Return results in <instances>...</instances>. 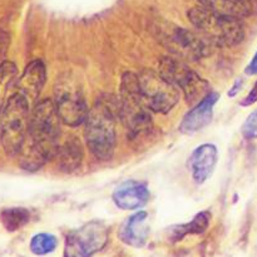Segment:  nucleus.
<instances>
[{
    "label": "nucleus",
    "instance_id": "nucleus-1",
    "mask_svg": "<svg viewBox=\"0 0 257 257\" xmlns=\"http://www.w3.org/2000/svg\"><path fill=\"white\" fill-rule=\"evenodd\" d=\"M60 122L54 100L42 99L35 103L30 113L27 138L18 153L23 170L34 172L57 156Z\"/></svg>",
    "mask_w": 257,
    "mask_h": 257
},
{
    "label": "nucleus",
    "instance_id": "nucleus-2",
    "mask_svg": "<svg viewBox=\"0 0 257 257\" xmlns=\"http://www.w3.org/2000/svg\"><path fill=\"white\" fill-rule=\"evenodd\" d=\"M117 117H119V103L108 94L98 98L88 112L84 138L97 160L108 161L113 157L117 143Z\"/></svg>",
    "mask_w": 257,
    "mask_h": 257
},
{
    "label": "nucleus",
    "instance_id": "nucleus-3",
    "mask_svg": "<svg viewBox=\"0 0 257 257\" xmlns=\"http://www.w3.org/2000/svg\"><path fill=\"white\" fill-rule=\"evenodd\" d=\"M119 118L122 119L128 137L137 141L151 133L153 128L152 110L146 103L138 83V75L132 72L123 74L119 88Z\"/></svg>",
    "mask_w": 257,
    "mask_h": 257
},
{
    "label": "nucleus",
    "instance_id": "nucleus-4",
    "mask_svg": "<svg viewBox=\"0 0 257 257\" xmlns=\"http://www.w3.org/2000/svg\"><path fill=\"white\" fill-rule=\"evenodd\" d=\"M188 19L207 43L217 47H233L245 39L241 19L217 14L202 5L188 12Z\"/></svg>",
    "mask_w": 257,
    "mask_h": 257
},
{
    "label": "nucleus",
    "instance_id": "nucleus-5",
    "mask_svg": "<svg viewBox=\"0 0 257 257\" xmlns=\"http://www.w3.org/2000/svg\"><path fill=\"white\" fill-rule=\"evenodd\" d=\"M30 103L19 93L10 95L2 109V145L9 156L20 152L29 130Z\"/></svg>",
    "mask_w": 257,
    "mask_h": 257
},
{
    "label": "nucleus",
    "instance_id": "nucleus-6",
    "mask_svg": "<svg viewBox=\"0 0 257 257\" xmlns=\"http://www.w3.org/2000/svg\"><path fill=\"white\" fill-rule=\"evenodd\" d=\"M155 37L172 55L181 60L196 62L208 54V45L200 34L171 23L155 27Z\"/></svg>",
    "mask_w": 257,
    "mask_h": 257
},
{
    "label": "nucleus",
    "instance_id": "nucleus-7",
    "mask_svg": "<svg viewBox=\"0 0 257 257\" xmlns=\"http://www.w3.org/2000/svg\"><path fill=\"white\" fill-rule=\"evenodd\" d=\"M54 97L55 108L64 124L78 127L85 123L89 109L79 82L69 73L58 77L54 85Z\"/></svg>",
    "mask_w": 257,
    "mask_h": 257
},
{
    "label": "nucleus",
    "instance_id": "nucleus-8",
    "mask_svg": "<svg viewBox=\"0 0 257 257\" xmlns=\"http://www.w3.org/2000/svg\"><path fill=\"white\" fill-rule=\"evenodd\" d=\"M160 74L182 90L190 105H196L210 93V84L193 72L183 60L176 57H163L158 63Z\"/></svg>",
    "mask_w": 257,
    "mask_h": 257
},
{
    "label": "nucleus",
    "instance_id": "nucleus-9",
    "mask_svg": "<svg viewBox=\"0 0 257 257\" xmlns=\"http://www.w3.org/2000/svg\"><path fill=\"white\" fill-rule=\"evenodd\" d=\"M138 75L140 89L152 112L168 113L180 100V90L160 73L143 69Z\"/></svg>",
    "mask_w": 257,
    "mask_h": 257
},
{
    "label": "nucleus",
    "instance_id": "nucleus-10",
    "mask_svg": "<svg viewBox=\"0 0 257 257\" xmlns=\"http://www.w3.org/2000/svg\"><path fill=\"white\" fill-rule=\"evenodd\" d=\"M107 242V226L99 221H92L68 233L64 257H90L99 252Z\"/></svg>",
    "mask_w": 257,
    "mask_h": 257
},
{
    "label": "nucleus",
    "instance_id": "nucleus-11",
    "mask_svg": "<svg viewBox=\"0 0 257 257\" xmlns=\"http://www.w3.org/2000/svg\"><path fill=\"white\" fill-rule=\"evenodd\" d=\"M218 99H220L218 93H208L183 117L180 124V132L183 135H193L210 124L213 117V107Z\"/></svg>",
    "mask_w": 257,
    "mask_h": 257
},
{
    "label": "nucleus",
    "instance_id": "nucleus-12",
    "mask_svg": "<svg viewBox=\"0 0 257 257\" xmlns=\"http://www.w3.org/2000/svg\"><path fill=\"white\" fill-rule=\"evenodd\" d=\"M151 193L147 185L140 181L130 180L118 186L113 192V202L120 210H138L147 205Z\"/></svg>",
    "mask_w": 257,
    "mask_h": 257
},
{
    "label": "nucleus",
    "instance_id": "nucleus-13",
    "mask_svg": "<svg viewBox=\"0 0 257 257\" xmlns=\"http://www.w3.org/2000/svg\"><path fill=\"white\" fill-rule=\"evenodd\" d=\"M45 80H47V69L44 63L39 59L33 60L25 67L22 77L18 79L17 93L22 94L30 104L35 103L44 87Z\"/></svg>",
    "mask_w": 257,
    "mask_h": 257
},
{
    "label": "nucleus",
    "instance_id": "nucleus-14",
    "mask_svg": "<svg viewBox=\"0 0 257 257\" xmlns=\"http://www.w3.org/2000/svg\"><path fill=\"white\" fill-rule=\"evenodd\" d=\"M217 148L210 143L201 145L193 151L188 160V170L196 183L202 185L210 178L217 163Z\"/></svg>",
    "mask_w": 257,
    "mask_h": 257
},
{
    "label": "nucleus",
    "instance_id": "nucleus-15",
    "mask_svg": "<svg viewBox=\"0 0 257 257\" xmlns=\"http://www.w3.org/2000/svg\"><path fill=\"white\" fill-rule=\"evenodd\" d=\"M147 220L148 213L145 211H140L128 217L118 232L120 240L133 247H143L150 236V226Z\"/></svg>",
    "mask_w": 257,
    "mask_h": 257
},
{
    "label": "nucleus",
    "instance_id": "nucleus-16",
    "mask_svg": "<svg viewBox=\"0 0 257 257\" xmlns=\"http://www.w3.org/2000/svg\"><path fill=\"white\" fill-rule=\"evenodd\" d=\"M206 9L226 17L243 18L257 13V0H197Z\"/></svg>",
    "mask_w": 257,
    "mask_h": 257
},
{
    "label": "nucleus",
    "instance_id": "nucleus-17",
    "mask_svg": "<svg viewBox=\"0 0 257 257\" xmlns=\"http://www.w3.org/2000/svg\"><path fill=\"white\" fill-rule=\"evenodd\" d=\"M55 157H58V166L64 172L70 173L78 170L84 157L82 142L75 136L68 137L67 141L62 146H59Z\"/></svg>",
    "mask_w": 257,
    "mask_h": 257
},
{
    "label": "nucleus",
    "instance_id": "nucleus-18",
    "mask_svg": "<svg viewBox=\"0 0 257 257\" xmlns=\"http://www.w3.org/2000/svg\"><path fill=\"white\" fill-rule=\"evenodd\" d=\"M210 220L211 213L208 211H202L196 215L191 222L185 223V225L172 226L170 228V238L172 241H178L182 240L187 235H200L207 230Z\"/></svg>",
    "mask_w": 257,
    "mask_h": 257
},
{
    "label": "nucleus",
    "instance_id": "nucleus-19",
    "mask_svg": "<svg viewBox=\"0 0 257 257\" xmlns=\"http://www.w3.org/2000/svg\"><path fill=\"white\" fill-rule=\"evenodd\" d=\"M0 221L9 232H14L29 222L30 212L24 207L5 208L0 215Z\"/></svg>",
    "mask_w": 257,
    "mask_h": 257
},
{
    "label": "nucleus",
    "instance_id": "nucleus-20",
    "mask_svg": "<svg viewBox=\"0 0 257 257\" xmlns=\"http://www.w3.org/2000/svg\"><path fill=\"white\" fill-rule=\"evenodd\" d=\"M18 69L17 65L13 62L5 60L0 63V109H3L5 102H7V93L9 88L12 87L13 83L17 78Z\"/></svg>",
    "mask_w": 257,
    "mask_h": 257
},
{
    "label": "nucleus",
    "instance_id": "nucleus-21",
    "mask_svg": "<svg viewBox=\"0 0 257 257\" xmlns=\"http://www.w3.org/2000/svg\"><path fill=\"white\" fill-rule=\"evenodd\" d=\"M58 240L50 233H38L30 241V250L34 255L43 256L53 252L57 248Z\"/></svg>",
    "mask_w": 257,
    "mask_h": 257
},
{
    "label": "nucleus",
    "instance_id": "nucleus-22",
    "mask_svg": "<svg viewBox=\"0 0 257 257\" xmlns=\"http://www.w3.org/2000/svg\"><path fill=\"white\" fill-rule=\"evenodd\" d=\"M241 133L246 140H256L257 138V109L253 110L241 128Z\"/></svg>",
    "mask_w": 257,
    "mask_h": 257
},
{
    "label": "nucleus",
    "instance_id": "nucleus-23",
    "mask_svg": "<svg viewBox=\"0 0 257 257\" xmlns=\"http://www.w3.org/2000/svg\"><path fill=\"white\" fill-rule=\"evenodd\" d=\"M256 102H257V80L255 85L252 87V89L250 90V93L243 98V100L241 102V105H243V107H248V105L255 104Z\"/></svg>",
    "mask_w": 257,
    "mask_h": 257
},
{
    "label": "nucleus",
    "instance_id": "nucleus-24",
    "mask_svg": "<svg viewBox=\"0 0 257 257\" xmlns=\"http://www.w3.org/2000/svg\"><path fill=\"white\" fill-rule=\"evenodd\" d=\"M10 44V37L7 32L0 29V57L5 54Z\"/></svg>",
    "mask_w": 257,
    "mask_h": 257
},
{
    "label": "nucleus",
    "instance_id": "nucleus-25",
    "mask_svg": "<svg viewBox=\"0 0 257 257\" xmlns=\"http://www.w3.org/2000/svg\"><path fill=\"white\" fill-rule=\"evenodd\" d=\"M245 73L247 75H256L257 74V52H256V54L253 55V58H252V60L250 62V64L246 67Z\"/></svg>",
    "mask_w": 257,
    "mask_h": 257
},
{
    "label": "nucleus",
    "instance_id": "nucleus-26",
    "mask_svg": "<svg viewBox=\"0 0 257 257\" xmlns=\"http://www.w3.org/2000/svg\"><path fill=\"white\" fill-rule=\"evenodd\" d=\"M242 85H243V79H241V78L236 79L235 83H233L232 88L228 90V97H235V95H237V93L240 92Z\"/></svg>",
    "mask_w": 257,
    "mask_h": 257
},
{
    "label": "nucleus",
    "instance_id": "nucleus-27",
    "mask_svg": "<svg viewBox=\"0 0 257 257\" xmlns=\"http://www.w3.org/2000/svg\"><path fill=\"white\" fill-rule=\"evenodd\" d=\"M0 117H2V109H0ZM0 137H2V124H0Z\"/></svg>",
    "mask_w": 257,
    "mask_h": 257
}]
</instances>
